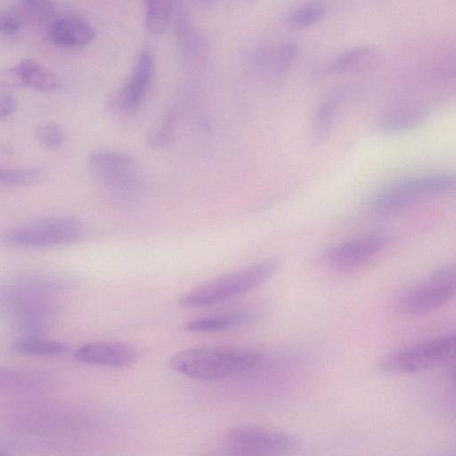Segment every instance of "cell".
Returning a JSON list of instances; mask_svg holds the SVG:
<instances>
[{
  "instance_id": "484cf974",
  "label": "cell",
  "mask_w": 456,
  "mask_h": 456,
  "mask_svg": "<svg viewBox=\"0 0 456 456\" xmlns=\"http://www.w3.org/2000/svg\"><path fill=\"white\" fill-rule=\"evenodd\" d=\"M22 22L11 12L2 16L0 28L3 34L12 36L16 34L21 27Z\"/></svg>"
},
{
  "instance_id": "7c38bea8",
  "label": "cell",
  "mask_w": 456,
  "mask_h": 456,
  "mask_svg": "<svg viewBox=\"0 0 456 456\" xmlns=\"http://www.w3.org/2000/svg\"><path fill=\"white\" fill-rule=\"evenodd\" d=\"M94 37V28L88 22L75 18L56 20L48 29L49 40L60 47H82L90 44Z\"/></svg>"
},
{
  "instance_id": "8fae6325",
  "label": "cell",
  "mask_w": 456,
  "mask_h": 456,
  "mask_svg": "<svg viewBox=\"0 0 456 456\" xmlns=\"http://www.w3.org/2000/svg\"><path fill=\"white\" fill-rule=\"evenodd\" d=\"M2 82L13 87H29L39 92H52L59 86L55 74L32 59L24 60L8 69Z\"/></svg>"
},
{
  "instance_id": "4316f807",
  "label": "cell",
  "mask_w": 456,
  "mask_h": 456,
  "mask_svg": "<svg viewBox=\"0 0 456 456\" xmlns=\"http://www.w3.org/2000/svg\"><path fill=\"white\" fill-rule=\"evenodd\" d=\"M16 110V101L12 94L4 93L0 96V118L10 117Z\"/></svg>"
},
{
  "instance_id": "44dd1931",
  "label": "cell",
  "mask_w": 456,
  "mask_h": 456,
  "mask_svg": "<svg viewBox=\"0 0 456 456\" xmlns=\"http://www.w3.org/2000/svg\"><path fill=\"white\" fill-rule=\"evenodd\" d=\"M326 14V6L320 0L309 1L297 10L288 18V25L293 29H303L318 24Z\"/></svg>"
},
{
  "instance_id": "30bf717a",
  "label": "cell",
  "mask_w": 456,
  "mask_h": 456,
  "mask_svg": "<svg viewBox=\"0 0 456 456\" xmlns=\"http://www.w3.org/2000/svg\"><path fill=\"white\" fill-rule=\"evenodd\" d=\"M74 357L91 364L124 367L134 362L136 351L126 344L98 341L79 346L74 352Z\"/></svg>"
},
{
  "instance_id": "2e32d148",
  "label": "cell",
  "mask_w": 456,
  "mask_h": 456,
  "mask_svg": "<svg viewBox=\"0 0 456 456\" xmlns=\"http://www.w3.org/2000/svg\"><path fill=\"white\" fill-rule=\"evenodd\" d=\"M375 52L369 47H355L340 53L327 66L329 73H343L363 68L376 60Z\"/></svg>"
},
{
  "instance_id": "3957f363",
  "label": "cell",
  "mask_w": 456,
  "mask_h": 456,
  "mask_svg": "<svg viewBox=\"0 0 456 456\" xmlns=\"http://www.w3.org/2000/svg\"><path fill=\"white\" fill-rule=\"evenodd\" d=\"M456 191V173H436L415 176L381 191L371 203L372 210L392 215L426 200Z\"/></svg>"
},
{
  "instance_id": "ac0fdd59",
  "label": "cell",
  "mask_w": 456,
  "mask_h": 456,
  "mask_svg": "<svg viewBox=\"0 0 456 456\" xmlns=\"http://www.w3.org/2000/svg\"><path fill=\"white\" fill-rule=\"evenodd\" d=\"M173 0H144L145 28L153 36L162 34L170 20Z\"/></svg>"
},
{
  "instance_id": "8992f818",
  "label": "cell",
  "mask_w": 456,
  "mask_h": 456,
  "mask_svg": "<svg viewBox=\"0 0 456 456\" xmlns=\"http://www.w3.org/2000/svg\"><path fill=\"white\" fill-rule=\"evenodd\" d=\"M456 362V332L432 338L391 352L380 362L382 370L406 374Z\"/></svg>"
},
{
  "instance_id": "52a82bcc",
  "label": "cell",
  "mask_w": 456,
  "mask_h": 456,
  "mask_svg": "<svg viewBox=\"0 0 456 456\" xmlns=\"http://www.w3.org/2000/svg\"><path fill=\"white\" fill-rule=\"evenodd\" d=\"M226 447L241 454H271L287 452L297 446V438L286 432L241 425L229 428L224 435Z\"/></svg>"
},
{
  "instance_id": "d6986e66",
  "label": "cell",
  "mask_w": 456,
  "mask_h": 456,
  "mask_svg": "<svg viewBox=\"0 0 456 456\" xmlns=\"http://www.w3.org/2000/svg\"><path fill=\"white\" fill-rule=\"evenodd\" d=\"M11 349L20 354L33 356L57 355L65 353L68 346L59 341L37 338H21L14 341Z\"/></svg>"
},
{
  "instance_id": "ffe728a7",
  "label": "cell",
  "mask_w": 456,
  "mask_h": 456,
  "mask_svg": "<svg viewBox=\"0 0 456 456\" xmlns=\"http://www.w3.org/2000/svg\"><path fill=\"white\" fill-rule=\"evenodd\" d=\"M21 22H45L51 19L54 7L51 0H18L10 12Z\"/></svg>"
},
{
  "instance_id": "4fadbf2b",
  "label": "cell",
  "mask_w": 456,
  "mask_h": 456,
  "mask_svg": "<svg viewBox=\"0 0 456 456\" xmlns=\"http://www.w3.org/2000/svg\"><path fill=\"white\" fill-rule=\"evenodd\" d=\"M256 311H237L190 321L184 329L193 332H218L251 325L261 319Z\"/></svg>"
},
{
  "instance_id": "e0dca14e",
  "label": "cell",
  "mask_w": 456,
  "mask_h": 456,
  "mask_svg": "<svg viewBox=\"0 0 456 456\" xmlns=\"http://www.w3.org/2000/svg\"><path fill=\"white\" fill-rule=\"evenodd\" d=\"M426 114L419 109L403 108L387 114L381 121V128L387 133H400L420 125Z\"/></svg>"
},
{
  "instance_id": "5b68a950",
  "label": "cell",
  "mask_w": 456,
  "mask_h": 456,
  "mask_svg": "<svg viewBox=\"0 0 456 456\" xmlns=\"http://www.w3.org/2000/svg\"><path fill=\"white\" fill-rule=\"evenodd\" d=\"M86 235L85 223L76 217L58 216L33 221L12 228L3 234V240L20 248H40L69 245Z\"/></svg>"
},
{
  "instance_id": "6da1fadb",
  "label": "cell",
  "mask_w": 456,
  "mask_h": 456,
  "mask_svg": "<svg viewBox=\"0 0 456 456\" xmlns=\"http://www.w3.org/2000/svg\"><path fill=\"white\" fill-rule=\"evenodd\" d=\"M265 360V354L234 346H197L174 354L168 364L176 372L200 381H221L249 371Z\"/></svg>"
},
{
  "instance_id": "603a6c76",
  "label": "cell",
  "mask_w": 456,
  "mask_h": 456,
  "mask_svg": "<svg viewBox=\"0 0 456 456\" xmlns=\"http://www.w3.org/2000/svg\"><path fill=\"white\" fill-rule=\"evenodd\" d=\"M175 129V116L167 112L151 127L147 137V143L154 149H160L169 144Z\"/></svg>"
},
{
  "instance_id": "5bb4252c",
  "label": "cell",
  "mask_w": 456,
  "mask_h": 456,
  "mask_svg": "<svg viewBox=\"0 0 456 456\" xmlns=\"http://www.w3.org/2000/svg\"><path fill=\"white\" fill-rule=\"evenodd\" d=\"M88 164L100 177L132 173L135 164L128 154L108 149H98L88 156Z\"/></svg>"
},
{
  "instance_id": "83f0119b",
  "label": "cell",
  "mask_w": 456,
  "mask_h": 456,
  "mask_svg": "<svg viewBox=\"0 0 456 456\" xmlns=\"http://www.w3.org/2000/svg\"><path fill=\"white\" fill-rule=\"evenodd\" d=\"M211 0H200L202 5H208Z\"/></svg>"
},
{
  "instance_id": "9c48e42d",
  "label": "cell",
  "mask_w": 456,
  "mask_h": 456,
  "mask_svg": "<svg viewBox=\"0 0 456 456\" xmlns=\"http://www.w3.org/2000/svg\"><path fill=\"white\" fill-rule=\"evenodd\" d=\"M155 59L149 48H143L126 83L107 100V108L116 114L135 110L144 98L154 77Z\"/></svg>"
},
{
  "instance_id": "d4e9b609",
  "label": "cell",
  "mask_w": 456,
  "mask_h": 456,
  "mask_svg": "<svg viewBox=\"0 0 456 456\" xmlns=\"http://www.w3.org/2000/svg\"><path fill=\"white\" fill-rule=\"evenodd\" d=\"M36 136L44 145L54 148L60 146L64 139L62 128L54 123H43L36 128Z\"/></svg>"
},
{
  "instance_id": "7402d4cb",
  "label": "cell",
  "mask_w": 456,
  "mask_h": 456,
  "mask_svg": "<svg viewBox=\"0 0 456 456\" xmlns=\"http://www.w3.org/2000/svg\"><path fill=\"white\" fill-rule=\"evenodd\" d=\"M47 177L43 167L1 168L0 183L8 187L28 186L39 183Z\"/></svg>"
},
{
  "instance_id": "7a4b0ae2",
  "label": "cell",
  "mask_w": 456,
  "mask_h": 456,
  "mask_svg": "<svg viewBox=\"0 0 456 456\" xmlns=\"http://www.w3.org/2000/svg\"><path fill=\"white\" fill-rule=\"evenodd\" d=\"M278 266L276 259H265L223 274L189 290L180 298V305L200 308L233 298L266 281Z\"/></svg>"
},
{
  "instance_id": "9a60e30c",
  "label": "cell",
  "mask_w": 456,
  "mask_h": 456,
  "mask_svg": "<svg viewBox=\"0 0 456 456\" xmlns=\"http://www.w3.org/2000/svg\"><path fill=\"white\" fill-rule=\"evenodd\" d=\"M342 99V92L338 90L328 95L318 106L313 120V131L316 138H323L330 132Z\"/></svg>"
},
{
  "instance_id": "cb8c5ba5",
  "label": "cell",
  "mask_w": 456,
  "mask_h": 456,
  "mask_svg": "<svg viewBox=\"0 0 456 456\" xmlns=\"http://www.w3.org/2000/svg\"><path fill=\"white\" fill-rule=\"evenodd\" d=\"M298 52L295 42H286L277 51L274 61V72L278 79H281L289 69Z\"/></svg>"
},
{
  "instance_id": "277c9868",
  "label": "cell",
  "mask_w": 456,
  "mask_h": 456,
  "mask_svg": "<svg viewBox=\"0 0 456 456\" xmlns=\"http://www.w3.org/2000/svg\"><path fill=\"white\" fill-rule=\"evenodd\" d=\"M455 297L456 263H452L401 290L395 297L393 306L403 314L421 315L443 306Z\"/></svg>"
},
{
  "instance_id": "ba28073f",
  "label": "cell",
  "mask_w": 456,
  "mask_h": 456,
  "mask_svg": "<svg viewBox=\"0 0 456 456\" xmlns=\"http://www.w3.org/2000/svg\"><path fill=\"white\" fill-rule=\"evenodd\" d=\"M386 234L374 233L337 242L327 248L322 259L326 265L337 271H352L371 261L390 243Z\"/></svg>"
},
{
  "instance_id": "f1b7e54d",
  "label": "cell",
  "mask_w": 456,
  "mask_h": 456,
  "mask_svg": "<svg viewBox=\"0 0 456 456\" xmlns=\"http://www.w3.org/2000/svg\"><path fill=\"white\" fill-rule=\"evenodd\" d=\"M455 403H456V399H455Z\"/></svg>"
}]
</instances>
